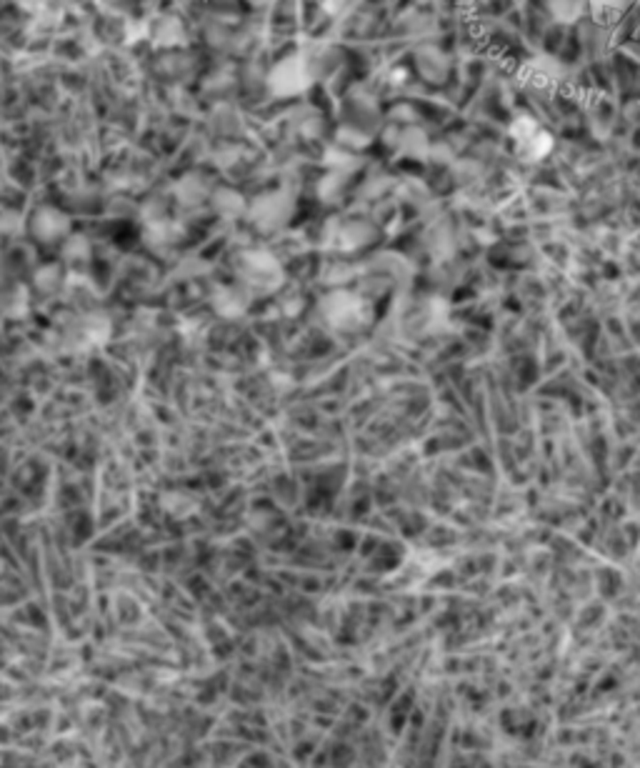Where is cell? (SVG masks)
I'll use <instances>...</instances> for the list:
<instances>
[{
    "instance_id": "6da1fadb",
    "label": "cell",
    "mask_w": 640,
    "mask_h": 768,
    "mask_svg": "<svg viewBox=\"0 0 640 768\" xmlns=\"http://www.w3.org/2000/svg\"><path fill=\"white\" fill-rule=\"evenodd\" d=\"M596 5H603V11H618L623 0H593Z\"/></svg>"
}]
</instances>
